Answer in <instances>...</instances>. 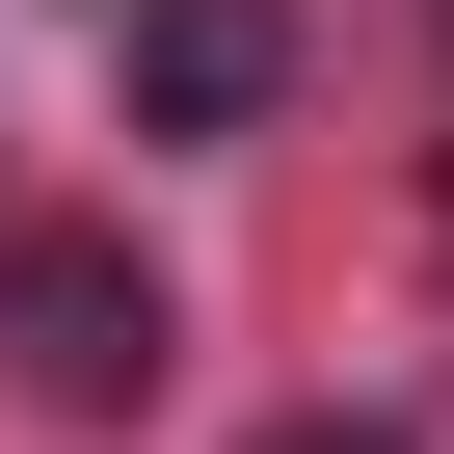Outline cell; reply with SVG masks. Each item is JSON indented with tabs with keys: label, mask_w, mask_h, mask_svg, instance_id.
Returning <instances> with one entry per match:
<instances>
[{
	"label": "cell",
	"mask_w": 454,
	"mask_h": 454,
	"mask_svg": "<svg viewBox=\"0 0 454 454\" xmlns=\"http://www.w3.org/2000/svg\"><path fill=\"white\" fill-rule=\"evenodd\" d=\"M107 81H134V134H268L294 0H134V27H107Z\"/></svg>",
	"instance_id": "obj_2"
},
{
	"label": "cell",
	"mask_w": 454,
	"mask_h": 454,
	"mask_svg": "<svg viewBox=\"0 0 454 454\" xmlns=\"http://www.w3.org/2000/svg\"><path fill=\"white\" fill-rule=\"evenodd\" d=\"M268 454H427V427H374V401H294V427H268Z\"/></svg>",
	"instance_id": "obj_3"
},
{
	"label": "cell",
	"mask_w": 454,
	"mask_h": 454,
	"mask_svg": "<svg viewBox=\"0 0 454 454\" xmlns=\"http://www.w3.org/2000/svg\"><path fill=\"white\" fill-rule=\"evenodd\" d=\"M160 374H187L160 268L107 241V214H27V241H0V401H27V427H134Z\"/></svg>",
	"instance_id": "obj_1"
}]
</instances>
